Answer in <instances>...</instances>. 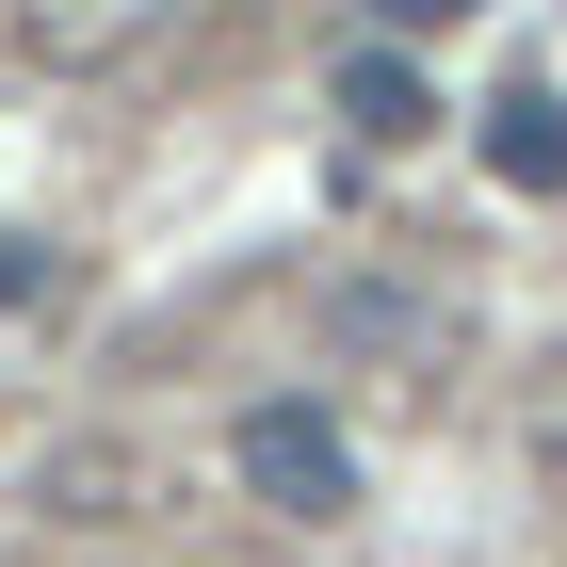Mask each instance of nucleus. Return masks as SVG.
Masks as SVG:
<instances>
[{
	"label": "nucleus",
	"mask_w": 567,
	"mask_h": 567,
	"mask_svg": "<svg viewBox=\"0 0 567 567\" xmlns=\"http://www.w3.org/2000/svg\"><path fill=\"white\" fill-rule=\"evenodd\" d=\"M244 486L276 519H357V454L324 405H244Z\"/></svg>",
	"instance_id": "1"
},
{
	"label": "nucleus",
	"mask_w": 567,
	"mask_h": 567,
	"mask_svg": "<svg viewBox=\"0 0 567 567\" xmlns=\"http://www.w3.org/2000/svg\"><path fill=\"white\" fill-rule=\"evenodd\" d=\"M486 178H503V195H567V97L551 82L486 97Z\"/></svg>",
	"instance_id": "2"
},
{
	"label": "nucleus",
	"mask_w": 567,
	"mask_h": 567,
	"mask_svg": "<svg viewBox=\"0 0 567 567\" xmlns=\"http://www.w3.org/2000/svg\"><path fill=\"white\" fill-rule=\"evenodd\" d=\"M341 114H357V131H373V146L437 131V97H422V65H405V49H357V65H341Z\"/></svg>",
	"instance_id": "3"
},
{
	"label": "nucleus",
	"mask_w": 567,
	"mask_h": 567,
	"mask_svg": "<svg viewBox=\"0 0 567 567\" xmlns=\"http://www.w3.org/2000/svg\"><path fill=\"white\" fill-rule=\"evenodd\" d=\"M373 17H390V33H454L471 0H373Z\"/></svg>",
	"instance_id": "4"
}]
</instances>
